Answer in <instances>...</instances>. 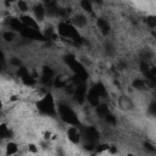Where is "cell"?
<instances>
[{
    "instance_id": "30bf717a",
    "label": "cell",
    "mask_w": 156,
    "mask_h": 156,
    "mask_svg": "<svg viewBox=\"0 0 156 156\" xmlns=\"http://www.w3.org/2000/svg\"><path fill=\"white\" fill-rule=\"evenodd\" d=\"M4 156H16L20 155V144L15 140L5 141V145L2 146Z\"/></svg>"
},
{
    "instance_id": "4fadbf2b",
    "label": "cell",
    "mask_w": 156,
    "mask_h": 156,
    "mask_svg": "<svg viewBox=\"0 0 156 156\" xmlns=\"http://www.w3.org/2000/svg\"><path fill=\"white\" fill-rule=\"evenodd\" d=\"M144 24L149 29H156V13H149L144 17Z\"/></svg>"
},
{
    "instance_id": "52a82bcc",
    "label": "cell",
    "mask_w": 156,
    "mask_h": 156,
    "mask_svg": "<svg viewBox=\"0 0 156 156\" xmlns=\"http://www.w3.org/2000/svg\"><path fill=\"white\" fill-rule=\"evenodd\" d=\"M116 105L118 106V108L123 112H129V111H133L135 105H134V101L132 100L130 96L126 95V94H122L119 95L117 99H116Z\"/></svg>"
},
{
    "instance_id": "9c48e42d",
    "label": "cell",
    "mask_w": 156,
    "mask_h": 156,
    "mask_svg": "<svg viewBox=\"0 0 156 156\" xmlns=\"http://www.w3.org/2000/svg\"><path fill=\"white\" fill-rule=\"evenodd\" d=\"M130 87L136 91V93H146L147 88L151 87L150 83L145 79V78H140V77H135L132 79L130 82Z\"/></svg>"
},
{
    "instance_id": "8fae6325",
    "label": "cell",
    "mask_w": 156,
    "mask_h": 156,
    "mask_svg": "<svg viewBox=\"0 0 156 156\" xmlns=\"http://www.w3.org/2000/svg\"><path fill=\"white\" fill-rule=\"evenodd\" d=\"M94 112H95V116H96L100 121H104V119L111 113V110H110L108 105L104 101V102H101L99 106H96V107L94 108Z\"/></svg>"
},
{
    "instance_id": "7a4b0ae2",
    "label": "cell",
    "mask_w": 156,
    "mask_h": 156,
    "mask_svg": "<svg viewBox=\"0 0 156 156\" xmlns=\"http://www.w3.org/2000/svg\"><path fill=\"white\" fill-rule=\"evenodd\" d=\"M57 116L61 119V122L65 123L67 127L68 126L82 127V119L78 112L67 101H61L57 104Z\"/></svg>"
},
{
    "instance_id": "6da1fadb",
    "label": "cell",
    "mask_w": 156,
    "mask_h": 156,
    "mask_svg": "<svg viewBox=\"0 0 156 156\" xmlns=\"http://www.w3.org/2000/svg\"><path fill=\"white\" fill-rule=\"evenodd\" d=\"M34 106L35 110L43 117H48V118L57 117V104L51 91H46L41 96H39V99L34 102Z\"/></svg>"
},
{
    "instance_id": "3957f363",
    "label": "cell",
    "mask_w": 156,
    "mask_h": 156,
    "mask_svg": "<svg viewBox=\"0 0 156 156\" xmlns=\"http://www.w3.org/2000/svg\"><path fill=\"white\" fill-rule=\"evenodd\" d=\"M65 136L67 141L73 145V146H79L82 145L83 141V135H82V128L76 127V126H68L65 129Z\"/></svg>"
},
{
    "instance_id": "7c38bea8",
    "label": "cell",
    "mask_w": 156,
    "mask_h": 156,
    "mask_svg": "<svg viewBox=\"0 0 156 156\" xmlns=\"http://www.w3.org/2000/svg\"><path fill=\"white\" fill-rule=\"evenodd\" d=\"M16 35H17V33L16 32H13V30H11V29H4L2 30V33H1V37H2V40L5 41V43H7V44H10V43H13L15 41V39H16Z\"/></svg>"
},
{
    "instance_id": "5bb4252c",
    "label": "cell",
    "mask_w": 156,
    "mask_h": 156,
    "mask_svg": "<svg viewBox=\"0 0 156 156\" xmlns=\"http://www.w3.org/2000/svg\"><path fill=\"white\" fill-rule=\"evenodd\" d=\"M146 113L150 117L156 118V99L147 102V105H146Z\"/></svg>"
},
{
    "instance_id": "277c9868",
    "label": "cell",
    "mask_w": 156,
    "mask_h": 156,
    "mask_svg": "<svg viewBox=\"0 0 156 156\" xmlns=\"http://www.w3.org/2000/svg\"><path fill=\"white\" fill-rule=\"evenodd\" d=\"M82 128V135H83V141L82 143H90L98 145L100 143V130L95 126H85L80 127Z\"/></svg>"
},
{
    "instance_id": "ba28073f",
    "label": "cell",
    "mask_w": 156,
    "mask_h": 156,
    "mask_svg": "<svg viewBox=\"0 0 156 156\" xmlns=\"http://www.w3.org/2000/svg\"><path fill=\"white\" fill-rule=\"evenodd\" d=\"M101 102H104V101H102L100 94L98 93L96 88H95L94 85L89 87V88H88V93H87V104H88L90 107L95 108V107L99 106Z\"/></svg>"
},
{
    "instance_id": "5b68a950",
    "label": "cell",
    "mask_w": 156,
    "mask_h": 156,
    "mask_svg": "<svg viewBox=\"0 0 156 156\" xmlns=\"http://www.w3.org/2000/svg\"><path fill=\"white\" fill-rule=\"evenodd\" d=\"M30 15L35 18V21L41 26V24H45L46 23V18H48V15H46V9H45V5L44 2H34L32 5V11H30Z\"/></svg>"
},
{
    "instance_id": "8992f818",
    "label": "cell",
    "mask_w": 156,
    "mask_h": 156,
    "mask_svg": "<svg viewBox=\"0 0 156 156\" xmlns=\"http://www.w3.org/2000/svg\"><path fill=\"white\" fill-rule=\"evenodd\" d=\"M95 27L98 29V32L100 33V35L107 38L110 34H111V30H112V26H111V22L104 17V16H96L95 18Z\"/></svg>"
}]
</instances>
